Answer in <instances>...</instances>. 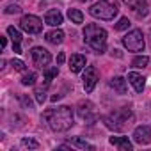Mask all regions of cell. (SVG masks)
Segmentation results:
<instances>
[{
    "instance_id": "ac0fdd59",
    "label": "cell",
    "mask_w": 151,
    "mask_h": 151,
    "mask_svg": "<svg viewBox=\"0 0 151 151\" xmlns=\"http://www.w3.org/2000/svg\"><path fill=\"white\" fill-rule=\"evenodd\" d=\"M68 16H69V20H71L73 23H82V22H84V14H82L78 9H69V11H68Z\"/></svg>"
},
{
    "instance_id": "4316f807",
    "label": "cell",
    "mask_w": 151,
    "mask_h": 151,
    "mask_svg": "<svg viewBox=\"0 0 151 151\" xmlns=\"http://www.w3.org/2000/svg\"><path fill=\"white\" fill-rule=\"evenodd\" d=\"M11 66H13L16 71H25V64H23L22 60H18V59H13V60H11Z\"/></svg>"
},
{
    "instance_id": "52a82bcc",
    "label": "cell",
    "mask_w": 151,
    "mask_h": 151,
    "mask_svg": "<svg viewBox=\"0 0 151 151\" xmlns=\"http://www.w3.org/2000/svg\"><path fill=\"white\" fill-rule=\"evenodd\" d=\"M30 55H32V60H34V64H36L37 68H45V66H48L50 60H52L50 52L45 50V48H41V46L32 48V50H30Z\"/></svg>"
},
{
    "instance_id": "cb8c5ba5",
    "label": "cell",
    "mask_w": 151,
    "mask_h": 151,
    "mask_svg": "<svg viewBox=\"0 0 151 151\" xmlns=\"http://www.w3.org/2000/svg\"><path fill=\"white\" fill-rule=\"evenodd\" d=\"M59 75V69L57 68H50V69H46L45 71V77H46V80H52V78H55Z\"/></svg>"
},
{
    "instance_id": "5b68a950",
    "label": "cell",
    "mask_w": 151,
    "mask_h": 151,
    "mask_svg": "<svg viewBox=\"0 0 151 151\" xmlns=\"http://www.w3.org/2000/svg\"><path fill=\"white\" fill-rule=\"evenodd\" d=\"M123 45L130 50V52H142L144 50V36L139 29L130 30L124 37H123Z\"/></svg>"
},
{
    "instance_id": "8fae6325",
    "label": "cell",
    "mask_w": 151,
    "mask_h": 151,
    "mask_svg": "<svg viewBox=\"0 0 151 151\" xmlns=\"http://www.w3.org/2000/svg\"><path fill=\"white\" fill-rule=\"evenodd\" d=\"M128 82L133 86V89H135L137 93H142V91H144L146 78L142 77V75H139V73H135V71H130V73H128Z\"/></svg>"
},
{
    "instance_id": "8992f818",
    "label": "cell",
    "mask_w": 151,
    "mask_h": 151,
    "mask_svg": "<svg viewBox=\"0 0 151 151\" xmlns=\"http://www.w3.org/2000/svg\"><path fill=\"white\" fill-rule=\"evenodd\" d=\"M20 27L29 34H39L43 30V22L34 14H27L20 20Z\"/></svg>"
},
{
    "instance_id": "6da1fadb",
    "label": "cell",
    "mask_w": 151,
    "mask_h": 151,
    "mask_svg": "<svg viewBox=\"0 0 151 151\" xmlns=\"http://www.w3.org/2000/svg\"><path fill=\"white\" fill-rule=\"evenodd\" d=\"M43 119L48 123V126L53 132H66L75 124L73 123V110L66 105L57 107V109H48L43 114Z\"/></svg>"
},
{
    "instance_id": "9a60e30c",
    "label": "cell",
    "mask_w": 151,
    "mask_h": 151,
    "mask_svg": "<svg viewBox=\"0 0 151 151\" xmlns=\"http://www.w3.org/2000/svg\"><path fill=\"white\" fill-rule=\"evenodd\" d=\"M110 86L119 93V94H126V80L123 77H114L110 80Z\"/></svg>"
},
{
    "instance_id": "7a4b0ae2",
    "label": "cell",
    "mask_w": 151,
    "mask_h": 151,
    "mask_svg": "<svg viewBox=\"0 0 151 151\" xmlns=\"http://www.w3.org/2000/svg\"><path fill=\"white\" fill-rule=\"evenodd\" d=\"M84 43L91 46L96 53H103L107 48V30L96 23H89L84 29Z\"/></svg>"
},
{
    "instance_id": "484cf974",
    "label": "cell",
    "mask_w": 151,
    "mask_h": 151,
    "mask_svg": "<svg viewBox=\"0 0 151 151\" xmlns=\"http://www.w3.org/2000/svg\"><path fill=\"white\" fill-rule=\"evenodd\" d=\"M22 9H20V6H16V4H11V6H7L6 7V14H18Z\"/></svg>"
},
{
    "instance_id": "2e32d148",
    "label": "cell",
    "mask_w": 151,
    "mask_h": 151,
    "mask_svg": "<svg viewBox=\"0 0 151 151\" xmlns=\"http://www.w3.org/2000/svg\"><path fill=\"white\" fill-rule=\"evenodd\" d=\"M62 39H64V32L62 30H52V32H48L46 34V41L48 43H52V45H59V43H62Z\"/></svg>"
},
{
    "instance_id": "ffe728a7",
    "label": "cell",
    "mask_w": 151,
    "mask_h": 151,
    "mask_svg": "<svg viewBox=\"0 0 151 151\" xmlns=\"http://www.w3.org/2000/svg\"><path fill=\"white\" fill-rule=\"evenodd\" d=\"M36 78H37V75H36L34 71H30V73L23 75L22 84H23V86H34V84H36Z\"/></svg>"
},
{
    "instance_id": "7c38bea8",
    "label": "cell",
    "mask_w": 151,
    "mask_h": 151,
    "mask_svg": "<svg viewBox=\"0 0 151 151\" xmlns=\"http://www.w3.org/2000/svg\"><path fill=\"white\" fill-rule=\"evenodd\" d=\"M86 66V57L80 55V53H75L71 55V60H69V69L71 73H80Z\"/></svg>"
},
{
    "instance_id": "7402d4cb",
    "label": "cell",
    "mask_w": 151,
    "mask_h": 151,
    "mask_svg": "<svg viewBox=\"0 0 151 151\" xmlns=\"http://www.w3.org/2000/svg\"><path fill=\"white\" fill-rule=\"evenodd\" d=\"M22 146L23 147H29V149H37L39 147V142L34 140V139H22Z\"/></svg>"
},
{
    "instance_id": "5bb4252c",
    "label": "cell",
    "mask_w": 151,
    "mask_h": 151,
    "mask_svg": "<svg viewBox=\"0 0 151 151\" xmlns=\"http://www.w3.org/2000/svg\"><path fill=\"white\" fill-rule=\"evenodd\" d=\"M45 22H46V25L59 27V25L62 23V14H60L57 9H52V11H48V13H46V16H45Z\"/></svg>"
},
{
    "instance_id": "d4e9b609",
    "label": "cell",
    "mask_w": 151,
    "mask_h": 151,
    "mask_svg": "<svg viewBox=\"0 0 151 151\" xmlns=\"http://www.w3.org/2000/svg\"><path fill=\"white\" fill-rule=\"evenodd\" d=\"M45 89H46V87H45ZM45 89H43V87H39V89L36 91V100H37V103H41V105H43V103H45V100H46V96H45Z\"/></svg>"
},
{
    "instance_id": "30bf717a",
    "label": "cell",
    "mask_w": 151,
    "mask_h": 151,
    "mask_svg": "<svg viewBox=\"0 0 151 151\" xmlns=\"http://www.w3.org/2000/svg\"><path fill=\"white\" fill-rule=\"evenodd\" d=\"M123 2H124L128 7H132V9L137 13V16L144 18V16L147 14V2H146V0H123Z\"/></svg>"
},
{
    "instance_id": "1f68e13d",
    "label": "cell",
    "mask_w": 151,
    "mask_h": 151,
    "mask_svg": "<svg viewBox=\"0 0 151 151\" xmlns=\"http://www.w3.org/2000/svg\"><path fill=\"white\" fill-rule=\"evenodd\" d=\"M112 55H116V57H121V53H119V50H112Z\"/></svg>"
},
{
    "instance_id": "3957f363",
    "label": "cell",
    "mask_w": 151,
    "mask_h": 151,
    "mask_svg": "<svg viewBox=\"0 0 151 151\" xmlns=\"http://www.w3.org/2000/svg\"><path fill=\"white\" fill-rule=\"evenodd\" d=\"M132 119H133V112L128 107H121L105 117V124H107V128H110L114 132H121L130 124Z\"/></svg>"
},
{
    "instance_id": "d6986e66",
    "label": "cell",
    "mask_w": 151,
    "mask_h": 151,
    "mask_svg": "<svg viewBox=\"0 0 151 151\" xmlns=\"http://www.w3.org/2000/svg\"><path fill=\"white\" fill-rule=\"evenodd\" d=\"M147 62H149V59H147L146 55H137V57L132 60V66H133V68H146Z\"/></svg>"
},
{
    "instance_id": "f1b7e54d",
    "label": "cell",
    "mask_w": 151,
    "mask_h": 151,
    "mask_svg": "<svg viewBox=\"0 0 151 151\" xmlns=\"http://www.w3.org/2000/svg\"><path fill=\"white\" fill-rule=\"evenodd\" d=\"M64 59H66V55L60 52V53H59V57H57V62H59V64H62V62H64Z\"/></svg>"
},
{
    "instance_id": "277c9868",
    "label": "cell",
    "mask_w": 151,
    "mask_h": 151,
    "mask_svg": "<svg viewBox=\"0 0 151 151\" xmlns=\"http://www.w3.org/2000/svg\"><path fill=\"white\" fill-rule=\"evenodd\" d=\"M117 6L116 4H110L109 0H100V2L93 4L89 7V14L94 16V18H100V20H114V16H117Z\"/></svg>"
},
{
    "instance_id": "ba28073f",
    "label": "cell",
    "mask_w": 151,
    "mask_h": 151,
    "mask_svg": "<svg viewBox=\"0 0 151 151\" xmlns=\"http://www.w3.org/2000/svg\"><path fill=\"white\" fill-rule=\"evenodd\" d=\"M84 89L86 93H93L96 82H98V75H96V68L94 66H87L86 68V73H84Z\"/></svg>"
},
{
    "instance_id": "e0dca14e",
    "label": "cell",
    "mask_w": 151,
    "mask_h": 151,
    "mask_svg": "<svg viewBox=\"0 0 151 151\" xmlns=\"http://www.w3.org/2000/svg\"><path fill=\"white\" fill-rule=\"evenodd\" d=\"M69 144L71 146H77V147H80V149H94V146L93 144H89L87 140H84V139H80V137H71L69 139Z\"/></svg>"
},
{
    "instance_id": "44dd1931",
    "label": "cell",
    "mask_w": 151,
    "mask_h": 151,
    "mask_svg": "<svg viewBox=\"0 0 151 151\" xmlns=\"http://www.w3.org/2000/svg\"><path fill=\"white\" fill-rule=\"evenodd\" d=\"M7 34L11 36L13 43H22V34H20L18 29H14V27H7Z\"/></svg>"
},
{
    "instance_id": "f546056e",
    "label": "cell",
    "mask_w": 151,
    "mask_h": 151,
    "mask_svg": "<svg viewBox=\"0 0 151 151\" xmlns=\"http://www.w3.org/2000/svg\"><path fill=\"white\" fill-rule=\"evenodd\" d=\"M62 98V94H53L52 96V101H57V100H60Z\"/></svg>"
},
{
    "instance_id": "9c48e42d",
    "label": "cell",
    "mask_w": 151,
    "mask_h": 151,
    "mask_svg": "<svg viewBox=\"0 0 151 151\" xmlns=\"http://www.w3.org/2000/svg\"><path fill=\"white\" fill-rule=\"evenodd\" d=\"M133 140L137 144H151V126L147 124L137 126L133 132Z\"/></svg>"
},
{
    "instance_id": "4dcf8cb0",
    "label": "cell",
    "mask_w": 151,
    "mask_h": 151,
    "mask_svg": "<svg viewBox=\"0 0 151 151\" xmlns=\"http://www.w3.org/2000/svg\"><path fill=\"white\" fill-rule=\"evenodd\" d=\"M0 45H2V48H6V45H7V39H6V37H2V39H0Z\"/></svg>"
},
{
    "instance_id": "83f0119b",
    "label": "cell",
    "mask_w": 151,
    "mask_h": 151,
    "mask_svg": "<svg viewBox=\"0 0 151 151\" xmlns=\"http://www.w3.org/2000/svg\"><path fill=\"white\" fill-rule=\"evenodd\" d=\"M20 100H22V103H23V107H27V109H30L32 107V101L27 98V96H20Z\"/></svg>"
},
{
    "instance_id": "4fadbf2b",
    "label": "cell",
    "mask_w": 151,
    "mask_h": 151,
    "mask_svg": "<svg viewBox=\"0 0 151 151\" xmlns=\"http://www.w3.org/2000/svg\"><path fill=\"white\" fill-rule=\"evenodd\" d=\"M109 142H110L112 146L119 147V151H132V149H133V146H132V142L128 140V137H110Z\"/></svg>"
},
{
    "instance_id": "603a6c76",
    "label": "cell",
    "mask_w": 151,
    "mask_h": 151,
    "mask_svg": "<svg viewBox=\"0 0 151 151\" xmlns=\"http://www.w3.org/2000/svg\"><path fill=\"white\" fill-rule=\"evenodd\" d=\"M130 27V20L128 18H121L117 23H116V30H126Z\"/></svg>"
}]
</instances>
